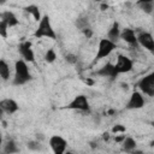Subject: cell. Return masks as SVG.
Returning a JSON list of instances; mask_svg holds the SVG:
<instances>
[{
  "label": "cell",
  "mask_w": 154,
  "mask_h": 154,
  "mask_svg": "<svg viewBox=\"0 0 154 154\" xmlns=\"http://www.w3.org/2000/svg\"><path fill=\"white\" fill-rule=\"evenodd\" d=\"M31 73L29 71L28 64L23 59H18L14 63V77H13V85H23L31 81Z\"/></svg>",
  "instance_id": "6da1fadb"
},
{
  "label": "cell",
  "mask_w": 154,
  "mask_h": 154,
  "mask_svg": "<svg viewBox=\"0 0 154 154\" xmlns=\"http://www.w3.org/2000/svg\"><path fill=\"white\" fill-rule=\"evenodd\" d=\"M34 36L35 37H48L52 40L57 38V34L52 26L49 16H47V14L42 16L41 20L38 22V26L36 28V30L34 32Z\"/></svg>",
  "instance_id": "7a4b0ae2"
},
{
  "label": "cell",
  "mask_w": 154,
  "mask_h": 154,
  "mask_svg": "<svg viewBox=\"0 0 154 154\" xmlns=\"http://www.w3.org/2000/svg\"><path fill=\"white\" fill-rule=\"evenodd\" d=\"M116 48H117V43H114V42L107 40L106 37H105V38H101V40L99 41L97 52H96V55H95V58H94V60H93V64H95V63H97L99 60H101V59L108 57Z\"/></svg>",
  "instance_id": "3957f363"
},
{
  "label": "cell",
  "mask_w": 154,
  "mask_h": 154,
  "mask_svg": "<svg viewBox=\"0 0 154 154\" xmlns=\"http://www.w3.org/2000/svg\"><path fill=\"white\" fill-rule=\"evenodd\" d=\"M66 108L67 109L82 111V112H89L90 111L89 101H88V99H87V96L84 94H78L77 96H75L72 99V101L67 103Z\"/></svg>",
  "instance_id": "277c9868"
},
{
  "label": "cell",
  "mask_w": 154,
  "mask_h": 154,
  "mask_svg": "<svg viewBox=\"0 0 154 154\" xmlns=\"http://www.w3.org/2000/svg\"><path fill=\"white\" fill-rule=\"evenodd\" d=\"M137 87L143 94L148 96H154V72H150L144 77H142L138 81Z\"/></svg>",
  "instance_id": "5b68a950"
},
{
  "label": "cell",
  "mask_w": 154,
  "mask_h": 154,
  "mask_svg": "<svg viewBox=\"0 0 154 154\" xmlns=\"http://www.w3.org/2000/svg\"><path fill=\"white\" fill-rule=\"evenodd\" d=\"M132 67H134V63L129 57L123 55V54H119L117 57V61L114 64V69H116L118 75L128 73V72H130L132 70Z\"/></svg>",
  "instance_id": "8992f818"
},
{
  "label": "cell",
  "mask_w": 154,
  "mask_h": 154,
  "mask_svg": "<svg viewBox=\"0 0 154 154\" xmlns=\"http://www.w3.org/2000/svg\"><path fill=\"white\" fill-rule=\"evenodd\" d=\"M48 144H49L53 154H64L67 148V141L64 137L58 136V135L52 136L48 141Z\"/></svg>",
  "instance_id": "52a82bcc"
},
{
  "label": "cell",
  "mask_w": 154,
  "mask_h": 154,
  "mask_svg": "<svg viewBox=\"0 0 154 154\" xmlns=\"http://www.w3.org/2000/svg\"><path fill=\"white\" fill-rule=\"evenodd\" d=\"M136 40H137V45L142 46L144 49L149 52H154V38L150 32L140 31L138 34H136Z\"/></svg>",
  "instance_id": "ba28073f"
},
{
  "label": "cell",
  "mask_w": 154,
  "mask_h": 154,
  "mask_svg": "<svg viewBox=\"0 0 154 154\" xmlns=\"http://www.w3.org/2000/svg\"><path fill=\"white\" fill-rule=\"evenodd\" d=\"M18 51L22 55V59L25 63H34L35 61V53L31 48V42L30 41H23L18 46Z\"/></svg>",
  "instance_id": "9c48e42d"
},
{
  "label": "cell",
  "mask_w": 154,
  "mask_h": 154,
  "mask_svg": "<svg viewBox=\"0 0 154 154\" xmlns=\"http://www.w3.org/2000/svg\"><path fill=\"white\" fill-rule=\"evenodd\" d=\"M146 101H144V97L142 95V93L140 91H134L129 99V101L126 102L125 105V108L126 109H140L144 106Z\"/></svg>",
  "instance_id": "30bf717a"
},
{
  "label": "cell",
  "mask_w": 154,
  "mask_h": 154,
  "mask_svg": "<svg viewBox=\"0 0 154 154\" xmlns=\"http://www.w3.org/2000/svg\"><path fill=\"white\" fill-rule=\"evenodd\" d=\"M94 75H97V76H101V77H109L111 79H114L118 76V73L114 69V64H111V63H106L102 67L96 70L94 72Z\"/></svg>",
  "instance_id": "8fae6325"
},
{
  "label": "cell",
  "mask_w": 154,
  "mask_h": 154,
  "mask_svg": "<svg viewBox=\"0 0 154 154\" xmlns=\"http://www.w3.org/2000/svg\"><path fill=\"white\" fill-rule=\"evenodd\" d=\"M0 107L6 114H13L19 109L18 103L13 99H4L0 100Z\"/></svg>",
  "instance_id": "7c38bea8"
},
{
  "label": "cell",
  "mask_w": 154,
  "mask_h": 154,
  "mask_svg": "<svg viewBox=\"0 0 154 154\" xmlns=\"http://www.w3.org/2000/svg\"><path fill=\"white\" fill-rule=\"evenodd\" d=\"M120 38L126 43H129L130 46H135V47L138 46L136 40V32L131 28H124L123 30H120Z\"/></svg>",
  "instance_id": "4fadbf2b"
},
{
  "label": "cell",
  "mask_w": 154,
  "mask_h": 154,
  "mask_svg": "<svg viewBox=\"0 0 154 154\" xmlns=\"http://www.w3.org/2000/svg\"><path fill=\"white\" fill-rule=\"evenodd\" d=\"M0 18L2 22H5L7 24L8 28H12V26H16L19 24V20L18 18L16 17V14L12 12V11H4L1 14H0Z\"/></svg>",
  "instance_id": "5bb4252c"
},
{
  "label": "cell",
  "mask_w": 154,
  "mask_h": 154,
  "mask_svg": "<svg viewBox=\"0 0 154 154\" xmlns=\"http://www.w3.org/2000/svg\"><path fill=\"white\" fill-rule=\"evenodd\" d=\"M106 38L112 41V42H114V43L120 38V25H119L118 22H113L112 26L107 31V37Z\"/></svg>",
  "instance_id": "9a60e30c"
},
{
  "label": "cell",
  "mask_w": 154,
  "mask_h": 154,
  "mask_svg": "<svg viewBox=\"0 0 154 154\" xmlns=\"http://www.w3.org/2000/svg\"><path fill=\"white\" fill-rule=\"evenodd\" d=\"M1 148H2L4 154H17V153H19V148H18L16 141L12 140V138L6 140L5 143H2Z\"/></svg>",
  "instance_id": "2e32d148"
},
{
  "label": "cell",
  "mask_w": 154,
  "mask_h": 154,
  "mask_svg": "<svg viewBox=\"0 0 154 154\" xmlns=\"http://www.w3.org/2000/svg\"><path fill=\"white\" fill-rule=\"evenodd\" d=\"M136 5L147 14H152L154 10V1L153 0H140L136 2Z\"/></svg>",
  "instance_id": "e0dca14e"
},
{
  "label": "cell",
  "mask_w": 154,
  "mask_h": 154,
  "mask_svg": "<svg viewBox=\"0 0 154 154\" xmlns=\"http://www.w3.org/2000/svg\"><path fill=\"white\" fill-rule=\"evenodd\" d=\"M136 147H137L136 141H135L132 137H130V136H125L124 141L122 142V148H123V150L130 153V152H132L134 149H136Z\"/></svg>",
  "instance_id": "ac0fdd59"
},
{
  "label": "cell",
  "mask_w": 154,
  "mask_h": 154,
  "mask_svg": "<svg viewBox=\"0 0 154 154\" xmlns=\"http://www.w3.org/2000/svg\"><path fill=\"white\" fill-rule=\"evenodd\" d=\"M10 75H11V70H10V66H8L7 61L4 60V59H0V77H1V79L8 81Z\"/></svg>",
  "instance_id": "d6986e66"
},
{
  "label": "cell",
  "mask_w": 154,
  "mask_h": 154,
  "mask_svg": "<svg viewBox=\"0 0 154 154\" xmlns=\"http://www.w3.org/2000/svg\"><path fill=\"white\" fill-rule=\"evenodd\" d=\"M25 12H28V13H30L32 17H34V19L36 20V22H40L41 20V18H42V16H41V12H40V8L36 6V5H29V6H26L25 8Z\"/></svg>",
  "instance_id": "ffe728a7"
},
{
  "label": "cell",
  "mask_w": 154,
  "mask_h": 154,
  "mask_svg": "<svg viewBox=\"0 0 154 154\" xmlns=\"http://www.w3.org/2000/svg\"><path fill=\"white\" fill-rule=\"evenodd\" d=\"M75 25H76L77 29H79L81 31L84 30V29L90 28V26H89V19H88V17H85V16L78 17V18L76 19V22H75Z\"/></svg>",
  "instance_id": "44dd1931"
},
{
  "label": "cell",
  "mask_w": 154,
  "mask_h": 154,
  "mask_svg": "<svg viewBox=\"0 0 154 154\" xmlns=\"http://www.w3.org/2000/svg\"><path fill=\"white\" fill-rule=\"evenodd\" d=\"M26 147L29 150H32V152H40L42 150V144L38 140H32V141H29L26 143Z\"/></svg>",
  "instance_id": "7402d4cb"
},
{
  "label": "cell",
  "mask_w": 154,
  "mask_h": 154,
  "mask_svg": "<svg viewBox=\"0 0 154 154\" xmlns=\"http://www.w3.org/2000/svg\"><path fill=\"white\" fill-rule=\"evenodd\" d=\"M55 59H57V53H55V51L52 49V48L47 49V52H46V54H45V60H46V63L52 64V63L55 61Z\"/></svg>",
  "instance_id": "603a6c76"
},
{
  "label": "cell",
  "mask_w": 154,
  "mask_h": 154,
  "mask_svg": "<svg viewBox=\"0 0 154 154\" xmlns=\"http://www.w3.org/2000/svg\"><path fill=\"white\" fill-rule=\"evenodd\" d=\"M126 131V128L124 126V125H122V124H116L112 129H111V132L112 134H124Z\"/></svg>",
  "instance_id": "cb8c5ba5"
},
{
  "label": "cell",
  "mask_w": 154,
  "mask_h": 154,
  "mask_svg": "<svg viewBox=\"0 0 154 154\" xmlns=\"http://www.w3.org/2000/svg\"><path fill=\"white\" fill-rule=\"evenodd\" d=\"M65 60H66V63H69V64H71V65H75V64L78 61V57H77L76 54L69 53V54L65 55Z\"/></svg>",
  "instance_id": "d4e9b609"
},
{
  "label": "cell",
  "mask_w": 154,
  "mask_h": 154,
  "mask_svg": "<svg viewBox=\"0 0 154 154\" xmlns=\"http://www.w3.org/2000/svg\"><path fill=\"white\" fill-rule=\"evenodd\" d=\"M7 30H8L7 24L5 22L0 20V36L4 38H7Z\"/></svg>",
  "instance_id": "484cf974"
},
{
  "label": "cell",
  "mask_w": 154,
  "mask_h": 154,
  "mask_svg": "<svg viewBox=\"0 0 154 154\" xmlns=\"http://www.w3.org/2000/svg\"><path fill=\"white\" fill-rule=\"evenodd\" d=\"M82 32H83V35L87 37V38H90L91 36H93V30L90 29V28H88V29H84V30H82Z\"/></svg>",
  "instance_id": "4316f807"
},
{
  "label": "cell",
  "mask_w": 154,
  "mask_h": 154,
  "mask_svg": "<svg viewBox=\"0 0 154 154\" xmlns=\"http://www.w3.org/2000/svg\"><path fill=\"white\" fill-rule=\"evenodd\" d=\"M124 138H125V135H117V136L114 137V141L118 142V143H122V142L124 141Z\"/></svg>",
  "instance_id": "83f0119b"
},
{
  "label": "cell",
  "mask_w": 154,
  "mask_h": 154,
  "mask_svg": "<svg viewBox=\"0 0 154 154\" xmlns=\"http://www.w3.org/2000/svg\"><path fill=\"white\" fill-rule=\"evenodd\" d=\"M84 83H85L87 85H93L95 82H94V79H91V78H87V79H84Z\"/></svg>",
  "instance_id": "f1b7e54d"
},
{
  "label": "cell",
  "mask_w": 154,
  "mask_h": 154,
  "mask_svg": "<svg viewBox=\"0 0 154 154\" xmlns=\"http://www.w3.org/2000/svg\"><path fill=\"white\" fill-rule=\"evenodd\" d=\"M130 154H144L142 150H140V149H134L132 152H130Z\"/></svg>",
  "instance_id": "f546056e"
},
{
  "label": "cell",
  "mask_w": 154,
  "mask_h": 154,
  "mask_svg": "<svg viewBox=\"0 0 154 154\" xmlns=\"http://www.w3.org/2000/svg\"><path fill=\"white\" fill-rule=\"evenodd\" d=\"M100 8H101L102 11H105V10H107V8H108V5L103 2V4H101V6H100Z\"/></svg>",
  "instance_id": "4dcf8cb0"
},
{
  "label": "cell",
  "mask_w": 154,
  "mask_h": 154,
  "mask_svg": "<svg viewBox=\"0 0 154 154\" xmlns=\"http://www.w3.org/2000/svg\"><path fill=\"white\" fill-rule=\"evenodd\" d=\"M102 138H103L105 141H107V140L109 138V134H108V132H105V134H103V136H102Z\"/></svg>",
  "instance_id": "1f68e13d"
},
{
  "label": "cell",
  "mask_w": 154,
  "mask_h": 154,
  "mask_svg": "<svg viewBox=\"0 0 154 154\" xmlns=\"http://www.w3.org/2000/svg\"><path fill=\"white\" fill-rule=\"evenodd\" d=\"M120 85H122V88H123V89H125V90H128V88H129V85H128L126 83H122Z\"/></svg>",
  "instance_id": "d6a6232c"
},
{
  "label": "cell",
  "mask_w": 154,
  "mask_h": 154,
  "mask_svg": "<svg viewBox=\"0 0 154 154\" xmlns=\"http://www.w3.org/2000/svg\"><path fill=\"white\" fill-rule=\"evenodd\" d=\"M90 147H91V148H96V147H97V143H95V142H90Z\"/></svg>",
  "instance_id": "836d02e7"
},
{
  "label": "cell",
  "mask_w": 154,
  "mask_h": 154,
  "mask_svg": "<svg viewBox=\"0 0 154 154\" xmlns=\"http://www.w3.org/2000/svg\"><path fill=\"white\" fill-rule=\"evenodd\" d=\"M2 116H4V111H2L1 107H0V120H2Z\"/></svg>",
  "instance_id": "e575fe53"
},
{
  "label": "cell",
  "mask_w": 154,
  "mask_h": 154,
  "mask_svg": "<svg viewBox=\"0 0 154 154\" xmlns=\"http://www.w3.org/2000/svg\"><path fill=\"white\" fill-rule=\"evenodd\" d=\"M1 147H2V136L0 134V149H1Z\"/></svg>",
  "instance_id": "d590c367"
},
{
  "label": "cell",
  "mask_w": 154,
  "mask_h": 154,
  "mask_svg": "<svg viewBox=\"0 0 154 154\" xmlns=\"http://www.w3.org/2000/svg\"><path fill=\"white\" fill-rule=\"evenodd\" d=\"M107 113H108V114H113V113H114V109H109Z\"/></svg>",
  "instance_id": "8d00e7d4"
},
{
  "label": "cell",
  "mask_w": 154,
  "mask_h": 154,
  "mask_svg": "<svg viewBox=\"0 0 154 154\" xmlns=\"http://www.w3.org/2000/svg\"><path fill=\"white\" fill-rule=\"evenodd\" d=\"M64 154H75V153H73V152H70V150H67V152H65Z\"/></svg>",
  "instance_id": "74e56055"
}]
</instances>
